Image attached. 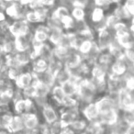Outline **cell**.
<instances>
[{
	"instance_id": "6da1fadb",
	"label": "cell",
	"mask_w": 134,
	"mask_h": 134,
	"mask_svg": "<svg viewBox=\"0 0 134 134\" xmlns=\"http://www.w3.org/2000/svg\"><path fill=\"white\" fill-rule=\"evenodd\" d=\"M12 112L15 115L23 116L26 114L39 113V110L36 108L32 99L22 98L13 102L12 105Z\"/></svg>"
},
{
	"instance_id": "7a4b0ae2",
	"label": "cell",
	"mask_w": 134,
	"mask_h": 134,
	"mask_svg": "<svg viewBox=\"0 0 134 134\" xmlns=\"http://www.w3.org/2000/svg\"><path fill=\"white\" fill-rule=\"evenodd\" d=\"M116 39L115 33H114L113 30L110 29H104V30H100V31L96 33L95 37V43L100 51H106L108 49L109 45L112 43V41Z\"/></svg>"
},
{
	"instance_id": "3957f363",
	"label": "cell",
	"mask_w": 134,
	"mask_h": 134,
	"mask_svg": "<svg viewBox=\"0 0 134 134\" xmlns=\"http://www.w3.org/2000/svg\"><path fill=\"white\" fill-rule=\"evenodd\" d=\"M8 30L14 37H17L20 35H26L32 31V26H30L25 19H14L10 20Z\"/></svg>"
},
{
	"instance_id": "277c9868",
	"label": "cell",
	"mask_w": 134,
	"mask_h": 134,
	"mask_svg": "<svg viewBox=\"0 0 134 134\" xmlns=\"http://www.w3.org/2000/svg\"><path fill=\"white\" fill-rule=\"evenodd\" d=\"M119 110H133V91H130V90L127 89H121L119 92Z\"/></svg>"
},
{
	"instance_id": "5b68a950",
	"label": "cell",
	"mask_w": 134,
	"mask_h": 134,
	"mask_svg": "<svg viewBox=\"0 0 134 134\" xmlns=\"http://www.w3.org/2000/svg\"><path fill=\"white\" fill-rule=\"evenodd\" d=\"M39 114L41 121L45 124H52L59 120V109L50 104L41 108L39 111Z\"/></svg>"
},
{
	"instance_id": "8992f818",
	"label": "cell",
	"mask_w": 134,
	"mask_h": 134,
	"mask_svg": "<svg viewBox=\"0 0 134 134\" xmlns=\"http://www.w3.org/2000/svg\"><path fill=\"white\" fill-rule=\"evenodd\" d=\"M96 105L98 108L99 113H104V112L110 111V110L119 111L118 104H116L112 99H110L106 94L97 97V99L96 100Z\"/></svg>"
},
{
	"instance_id": "52a82bcc",
	"label": "cell",
	"mask_w": 134,
	"mask_h": 134,
	"mask_svg": "<svg viewBox=\"0 0 134 134\" xmlns=\"http://www.w3.org/2000/svg\"><path fill=\"white\" fill-rule=\"evenodd\" d=\"M35 82V77L32 72H24L16 78V80L14 81V85L16 88L22 90L34 85Z\"/></svg>"
},
{
	"instance_id": "ba28073f",
	"label": "cell",
	"mask_w": 134,
	"mask_h": 134,
	"mask_svg": "<svg viewBox=\"0 0 134 134\" xmlns=\"http://www.w3.org/2000/svg\"><path fill=\"white\" fill-rule=\"evenodd\" d=\"M83 57L75 49H70L69 53L67 54L66 57L63 59V66L67 69H70V68H74V67H76L82 63Z\"/></svg>"
},
{
	"instance_id": "9c48e42d",
	"label": "cell",
	"mask_w": 134,
	"mask_h": 134,
	"mask_svg": "<svg viewBox=\"0 0 134 134\" xmlns=\"http://www.w3.org/2000/svg\"><path fill=\"white\" fill-rule=\"evenodd\" d=\"M81 116L88 122L97 120L99 116V110L96 105V102L89 103L83 107L81 108Z\"/></svg>"
},
{
	"instance_id": "30bf717a",
	"label": "cell",
	"mask_w": 134,
	"mask_h": 134,
	"mask_svg": "<svg viewBox=\"0 0 134 134\" xmlns=\"http://www.w3.org/2000/svg\"><path fill=\"white\" fill-rule=\"evenodd\" d=\"M23 122H24V130H34L39 128L42 123L39 113H32L23 115Z\"/></svg>"
},
{
	"instance_id": "8fae6325",
	"label": "cell",
	"mask_w": 134,
	"mask_h": 134,
	"mask_svg": "<svg viewBox=\"0 0 134 134\" xmlns=\"http://www.w3.org/2000/svg\"><path fill=\"white\" fill-rule=\"evenodd\" d=\"M119 118V111H118V110H110V111H107L104 112V113H99L97 121L102 126L108 127L117 122Z\"/></svg>"
},
{
	"instance_id": "7c38bea8",
	"label": "cell",
	"mask_w": 134,
	"mask_h": 134,
	"mask_svg": "<svg viewBox=\"0 0 134 134\" xmlns=\"http://www.w3.org/2000/svg\"><path fill=\"white\" fill-rule=\"evenodd\" d=\"M33 37H32V31L26 35H20L15 37V46L17 52L19 51H27L31 49V42Z\"/></svg>"
},
{
	"instance_id": "4fadbf2b",
	"label": "cell",
	"mask_w": 134,
	"mask_h": 134,
	"mask_svg": "<svg viewBox=\"0 0 134 134\" xmlns=\"http://www.w3.org/2000/svg\"><path fill=\"white\" fill-rule=\"evenodd\" d=\"M35 80L37 83L44 86H48V87L52 88L53 86H55V78H54V75L51 73L48 69L46 71L41 72L38 74H33Z\"/></svg>"
},
{
	"instance_id": "5bb4252c",
	"label": "cell",
	"mask_w": 134,
	"mask_h": 134,
	"mask_svg": "<svg viewBox=\"0 0 134 134\" xmlns=\"http://www.w3.org/2000/svg\"><path fill=\"white\" fill-rule=\"evenodd\" d=\"M115 8L112 9L111 13L117 18L120 21H125V22H129L131 19H133V15L130 14L127 11L126 8L123 7L122 3H119V4L115 5Z\"/></svg>"
},
{
	"instance_id": "9a60e30c",
	"label": "cell",
	"mask_w": 134,
	"mask_h": 134,
	"mask_svg": "<svg viewBox=\"0 0 134 134\" xmlns=\"http://www.w3.org/2000/svg\"><path fill=\"white\" fill-rule=\"evenodd\" d=\"M8 130L10 133H21L24 130V122H23L22 116L15 115L14 114L10 124L8 128Z\"/></svg>"
},
{
	"instance_id": "2e32d148",
	"label": "cell",
	"mask_w": 134,
	"mask_h": 134,
	"mask_svg": "<svg viewBox=\"0 0 134 134\" xmlns=\"http://www.w3.org/2000/svg\"><path fill=\"white\" fill-rule=\"evenodd\" d=\"M14 57L18 61V63L22 66H28L30 65L32 61V52L31 49L27 51H19L16 52L14 54Z\"/></svg>"
},
{
	"instance_id": "e0dca14e",
	"label": "cell",
	"mask_w": 134,
	"mask_h": 134,
	"mask_svg": "<svg viewBox=\"0 0 134 134\" xmlns=\"http://www.w3.org/2000/svg\"><path fill=\"white\" fill-rule=\"evenodd\" d=\"M61 87L66 97H76L77 91H78V85H77V83H75V81L72 80V79H70V80H68L67 82L62 84Z\"/></svg>"
},
{
	"instance_id": "ac0fdd59",
	"label": "cell",
	"mask_w": 134,
	"mask_h": 134,
	"mask_svg": "<svg viewBox=\"0 0 134 134\" xmlns=\"http://www.w3.org/2000/svg\"><path fill=\"white\" fill-rule=\"evenodd\" d=\"M116 41L119 44V46L122 49H129L133 48L134 46V40H133V33L128 32L126 34L116 36Z\"/></svg>"
},
{
	"instance_id": "d6986e66",
	"label": "cell",
	"mask_w": 134,
	"mask_h": 134,
	"mask_svg": "<svg viewBox=\"0 0 134 134\" xmlns=\"http://www.w3.org/2000/svg\"><path fill=\"white\" fill-rule=\"evenodd\" d=\"M49 62L41 59V58L36 57L33 58L30 63V71L33 74H38L41 72L46 71L48 69Z\"/></svg>"
},
{
	"instance_id": "ffe728a7",
	"label": "cell",
	"mask_w": 134,
	"mask_h": 134,
	"mask_svg": "<svg viewBox=\"0 0 134 134\" xmlns=\"http://www.w3.org/2000/svg\"><path fill=\"white\" fill-rule=\"evenodd\" d=\"M87 122L88 121L86 120V119L81 116V117L75 119V120L71 123L69 128L71 129L75 134H82L83 132L86 130V126H87Z\"/></svg>"
},
{
	"instance_id": "44dd1931",
	"label": "cell",
	"mask_w": 134,
	"mask_h": 134,
	"mask_svg": "<svg viewBox=\"0 0 134 134\" xmlns=\"http://www.w3.org/2000/svg\"><path fill=\"white\" fill-rule=\"evenodd\" d=\"M106 15H107V12L104 9H102L100 8H97V7H94L89 17L91 24H96V23H98L100 21L104 20Z\"/></svg>"
},
{
	"instance_id": "7402d4cb",
	"label": "cell",
	"mask_w": 134,
	"mask_h": 134,
	"mask_svg": "<svg viewBox=\"0 0 134 134\" xmlns=\"http://www.w3.org/2000/svg\"><path fill=\"white\" fill-rule=\"evenodd\" d=\"M108 51V52L111 54L112 57L114 58V60L121 59V58H123V56H124V49H122L119 46V44L117 42L116 39L114 40L111 44L109 45Z\"/></svg>"
},
{
	"instance_id": "603a6c76",
	"label": "cell",
	"mask_w": 134,
	"mask_h": 134,
	"mask_svg": "<svg viewBox=\"0 0 134 134\" xmlns=\"http://www.w3.org/2000/svg\"><path fill=\"white\" fill-rule=\"evenodd\" d=\"M54 78H55V85L61 86L62 84L67 82L68 80H70V79H71V75H70V73H69V71H68V69L65 68V67H63L61 70H59V71L54 75Z\"/></svg>"
},
{
	"instance_id": "cb8c5ba5",
	"label": "cell",
	"mask_w": 134,
	"mask_h": 134,
	"mask_svg": "<svg viewBox=\"0 0 134 134\" xmlns=\"http://www.w3.org/2000/svg\"><path fill=\"white\" fill-rule=\"evenodd\" d=\"M64 30H49L48 42L52 46H56L60 43Z\"/></svg>"
},
{
	"instance_id": "d4e9b609",
	"label": "cell",
	"mask_w": 134,
	"mask_h": 134,
	"mask_svg": "<svg viewBox=\"0 0 134 134\" xmlns=\"http://www.w3.org/2000/svg\"><path fill=\"white\" fill-rule=\"evenodd\" d=\"M119 119L129 126H134L133 110H119Z\"/></svg>"
},
{
	"instance_id": "484cf974",
	"label": "cell",
	"mask_w": 134,
	"mask_h": 134,
	"mask_svg": "<svg viewBox=\"0 0 134 134\" xmlns=\"http://www.w3.org/2000/svg\"><path fill=\"white\" fill-rule=\"evenodd\" d=\"M113 61H114V58L112 57L111 54L108 52V51L106 50V51H101L96 63H101V64H105V65L109 66Z\"/></svg>"
},
{
	"instance_id": "4316f807",
	"label": "cell",
	"mask_w": 134,
	"mask_h": 134,
	"mask_svg": "<svg viewBox=\"0 0 134 134\" xmlns=\"http://www.w3.org/2000/svg\"><path fill=\"white\" fill-rule=\"evenodd\" d=\"M13 116H14V113L12 111L0 114V129H2V130H8Z\"/></svg>"
},
{
	"instance_id": "83f0119b",
	"label": "cell",
	"mask_w": 134,
	"mask_h": 134,
	"mask_svg": "<svg viewBox=\"0 0 134 134\" xmlns=\"http://www.w3.org/2000/svg\"><path fill=\"white\" fill-rule=\"evenodd\" d=\"M34 87H35V97H49L50 96L51 88L48 86L35 82Z\"/></svg>"
},
{
	"instance_id": "f1b7e54d",
	"label": "cell",
	"mask_w": 134,
	"mask_h": 134,
	"mask_svg": "<svg viewBox=\"0 0 134 134\" xmlns=\"http://www.w3.org/2000/svg\"><path fill=\"white\" fill-rule=\"evenodd\" d=\"M70 15L72 16V18L75 20H84V19H86V9H84V8L73 7L70 9Z\"/></svg>"
},
{
	"instance_id": "f546056e",
	"label": "cell",
	"mask_w": 134,
	"mask_h": 134,
	"mask_svg": "<svg viewBox=\"0 0 134 134\" xmlns=\"http://www.w3.org/2000/svg\"><path fill=\"white\" fill-rule=\"evenodd\" d=\"M25 20L30 25V26H35V25L41 24V21L38 17L37 13L33 9H29L25 16Z\"/></svg>"
},
{
	"instance_id": "4dcf8cb0",
	"label": "cell",
	"mask_w": 134,
	"mask_h": 134,
	"mask_svg": "<svg viewBox=\"0 0 134 134\" xmlns=\"http://www.w3.org/2000/svg\"><path fill=\"white\" fill-rule=\"evenodd\" d=\"M63 129V125L60 121H55L52 124H47L46 126V134H60Z\"/></svg>"
},
{
	"instance_id": "1f68e13d",
	"label": "cell",
	"mask_w": 134,
	"mask_h": 134,
	"mask_svg": "<svg viewBox=\"0 0 134 134\" xmlns=\"http://www.w3.org/2000/svg\"><path fill=\"white\" fill-rule=\"evenodd\" d=\"M94 43H95L94 41H91V40H85V41H83V42L80 44L79 48L77 49V52H78L82 56H85L88 52H89L90 49L93 47Z\"/></svg>"
},
{
	"instance_id": "d6a6232c",
	"label": "cell",
	"mask_w": 134,
	"mask_h": 134,
	"mask_svg": "<svg viewBox=\"0 0 134 134\" xmlns=\"http://www.w3.org/2000/svg\"><path fill=\"white\" fill-rule=\"evenodd\" d=\"M32 101H33L36 108L40 111L41 108H43L45 106L49 105L50 97H35L33 99H32Z\"/></svg>"
},
{
	"instance_id": "836d02e7",
	"label": "cell",
	"mask_w": 134,
	"mask_h": 134,
	"mask_svg": "<svg viewBox=\"0 0 134 134\" xmlns=\"http://www.w3.org/2000/svg\"><path fill=\"white\" fill-rule=\"evenodd\" d=\"M120 20L117 19L113 14L110 12L109 14H107L106 17H105V22H106V27L108 29H110V30H113L114 27L118 24Z\"/></svg>"
},
{
	"instance_id": "e575fe53",
	"label": "cell",
	"mask_w": 134,
	"mask_h": 134,
	"mask_svg": "<svg viewBox=\"0 0 134 134\" xmlns=\"http://www.w3.org/2000/svg\"><path fill=\"white\" fill-rule=\"evenodd\" d=\"M93 2L95 7L102 8L106 12L112 8V5H113L109 0H93Z\"/></svg>"
},
{
	"instance_id": "d590c367",
	"label": "cell",
	"mask_w": 134,
	"mask_h": 134,
	"mask_svg": "<svg viewBox=\"0 0 134 134\" xmlns=\"http://www.w3.org/2000/svg\"><path fill=\"white\" fill-rule=\"evenodd\" d=\"M21 92H22L23 97L26 99H33L35 97V87H34V85L22 89Z\"/></svg>"
},
{
	"instance_id": "8d00e7d4",
	"label": "cell",
	"mask_w": 134,
	"mask_h": 134,
	"mask_svg": "<svg viewBox=\"0 0 134 134\" xmlns=\"http://www.w3.org/2000/svg\"><path fill=\"white\" fill-rule=\"evenodd\" d=\"M90 4V0H72V5L75 8H81L86 9Z\"/></svg>"
},
{
	"instance_id": "74e56055",
	"label": "cell",
	"mask_w": 134,
	"mask_h": 134,
	"mask_svg": "<svg viewBox=\"0 0 134 134\" xmlns=\"http://www.w3.org/2000/svg\"><path fill=\"white\" fill-rule=\"evenodd\" d=\"M123 7L127 9L130 14L133 15L134 12V0H124L122 3Z\"/></svg>"
},
{
	"instance_id": "f35d334b",
	"label": "cell",
	"mask_w": 134,
	"mask_h": 134,
	"mask_svg": "<svg viewBox=\"0 0 134 134\" xmlns=\"http://www.w3.org/2000/svg\"><path fill=\"white\" fill-rule=\"evenodd\" d=\"M124 58H126L127 60L130 62H134V52H133V48H129V49H125L124 50Z\"/></svg>"
},
{
	"instance_id": "ab89813d",
	"label": "cell",
	"mask_w": 134,
	"mask_h": 134,
	"mask_svg": "<svg viewBox=\"0 0 134 134\" xmlns=\"http://www.w3.org/2000/svg\"><path fill=\"white\" fill-rule=\"evenodd\" d=\"M40 2L43 7H47V8H51L56 6L57 0H40Z\"/></svg>"
},
{
	"instance_id": "60d3db41",
	"label": "cell",
	"mask_w": 134,
	"mask_h": 134,
	"mask_svg": "<svg viewBox=\"0 0 134 134\" xmlns=\"http://www.w3.org/2000/svg\"><path fill=\"white\" fill-rule=\"evenodd\" d=\"M7 68V55L4 52H0V70Z\"/></svg>"
},
{
	"instance_id": "b9f144b4",
	"label": "cell",
	"mask_w": 134,
	"mask_h": 134,
	"mask_svg": "<svg viewBox=\"0 0 134 134\" xmlns=\"http://www.w3.org/2000/svg\"><path fill=\"white\" fill-rule=\"evenodd\" d=\"M60 134H75V133L69 128V127H65V128H63V130H62Z\"/></svg>"
},
{
	"instance_id": "7bdbcfd3",
	"label": "cell",
	"mask_w": 134,
	"mask_h": 134,
	"mask_svg": "<svg viewBox=\"0 0 134 134\" xmlns=\"http://www.w3.org/2000/svg\"><path fill=\"white\" fill-rule=\"evenodd\" d=\"M32 1H33V0H19L18 2H19L20 5H22V6L29 7V5H30V3L32 2Z\"/></svg>"
},
{
	"instance_id": "ee69618b",
	"label": "cell",
	"mask_w": 134,
	"mask_h": 134,
	"mask_svg": "<svg viewBox=\"0 0 134 134\" xmlns=\"http://www.w3.org/2000/svg\"><path fill=\"white\" fill-rule=\"evenodd\" d=\"M7 19H8L7 18L5 12L3 11V10H0V23L3 22V21H5V20H7Z\"/></svg>"
},
{
	"instance_id": "f6af8a7d",
	"label": "cell",
	"mask_w": 134,
	"mask_h": 134,
	"mask_svg": "<svg viewBox=\"0 0 134 134\" xmlns=\"http://www.w3.org/2000/svg\"><path fill=\"white\" fill-rule=\"evenodd\" d=\"M125 134H134V126H130Z\"/></svg>"
},
{
	"instance_id": "bcb514c9",
	"label": "cell",
	"mask_w": 134,
	"mask_h": 134,
	"mask_svg": "<svg viewBox=\"0 0 134 134\" xmlns=\"http://www.w3.org/2000/svg\"><path fill=\"white\" fill-rule=\"evenodd\" d=\"M0 134H11L8 130H2L0 129Z\"/></svg>"
},
{
	"instance_id": "7dc6e473",
	"label": "cell",
	"mask_w": 134,
	"mask_h": 134,
	"mask_svg": "<svg viewBox=\"0 0 134 134\" xmlns=\"http://www.w3.org/2000/svg\"><path fill=\"white\" fill-rule=\"evenodd\" d=\"M109 1L113 5H117V4H119V3H121V0H109Z\"/></svg>"
},
{
	"instance_id": "c3c4849f",
	"label": "cell",
	"mask_w": 134,
	"mask_h": 134,
	"mask_svg": "<svg viewBox=\"0 0 134 134\" xmlns=\"http://www.w3.org/2000/svg\"><path fill=\"white\" fill-rule=\"evenodd\" d=\"M3 1H5L7 3H13V2H18L19 0H3Z\"/></svg>"
},
{
	"instance_id": "681fc988",
	"label": "cell",
	"mask_w": 134,
	"mask_h": 134,
	"mask_svg": "<svg viewBox=\"0 0 134 134\" xmlns=\"http://www.w3.org/2000/svg\"><path fill=\"white\" fill-rule=\"evenodd\" d=\"M1 95H2V93H1V92H0V96H1Z\"/></svg>"
}]
</instances>
